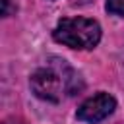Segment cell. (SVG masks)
Instances as JSON below:
<instances>
[{"label":"cell","instance_id":"8992f818","mask_svg":"<svg viewBox=\"0 0 124 124\" xmlns=\"http://www.w3.org/2000/svg\"><path fill=\"white\" fill-rule=\"evenodd\" d=\"M2 124H25V122L19 120V118H8V120H4Z\"/></svg>","mask_w":124,"mask_h":124},{"label":"cell","instance_id":"5b68a950","mask_svg":"<svg viewBox=\"0 0 124 124\" xmlns=\"http://www.w3.org/2000/svg\"><path fill=\"white\" fill-rule=\"evenodd\" d=\"M10 14H12V2L10 0H2V16L8 17Z\"/></svg>","mask_w":124,"mask_h":124},{"label":"cell","instance_id":"7a4b0ae2","mask_svg":"<svg viewBox=\"0 0 124 124\" xmlns=\"http://www.w3.org/2000/svg\"><path fill=\"white\" fill-rule=\"evenodd\" d=\"M52 39L76 50H89L101 41V25L91 17H64L56 23Z\"/></svg>","mask_w":124,"mask_h":124},{"label":"cell","instance_id":"6da1fadb","mask_svg":"<svg viewBox=\"0 0 124 124\" xmlns=\"http://www.w3.org/2000/svg\"><path fill=\"white\" fill-rule=\"evenodd\" d=\"M31 91L46 101L60 103L62 99L74 97L83 89V81L79 74L64 60V58H48L45 66L37 68L29 78Z\"/></svg>","mask_w":124,"mask_h":124},{"label":"cell","instance_id":"3957f363","mask_svg":"<svg viewBox=\"0 0 124 124\" xmlns=\"http://www.w3.org/2000/svg\"><path fill=\"white\" fill-rule=\"evenodd\" d=\"M116 108V99L108 93H97L89 99H85L78 112H76V118L81 120V122H87V124H97L101 120H105L107 116H110Z\"/></svg>","mask_w":124,"mask_h":124},{"label":"cell","instance_id":"277c9868","mask_svg":"<svg viewBox=\"0 0 124 124\" xmlns=\"http://www.w3.org/2000/svg\"><path fill=\"white\" fill-rule=\"evenodd\" d=\"M107 12L118 17H124V0H107Z\"/></svg>","mask_w":124,"mask_h":124}]
</instances>
